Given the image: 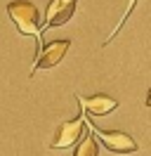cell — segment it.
Listing matches in <instances>:
<instances>
[{
	"label": "cell",
	"instance_id": "1",
	"mask_svg": "<svg viewBox=\"0 0 151 156\" xmlns=\"http://www.w3.org/2000/svg\"><path fill=\"white\" fill-rule=\"evenodd\" d=\"M7 14L9 19L14 21L19 33L24 36H38L40 40V14H38V7L28 0H14L7 5Z\"/></svg>",
	"mask_w": 151,
	"mask_h": 156
},
{
	"label": "cell",
	"instance_id": "2",
	"mask_svg": "<svg viewBox=\"0 0 151 156\" xmlns=\"http://www.w3.org/2000/svg\"><path fill=\"white\" fill-rule=\"evenodd\" d=\"M92 135L99 137V142L106 144V149H111L113 154H132L137 151V142L130 135H125L121 130H102V128H92Z\"/></svg>",
	"mask_w": 151,
	"mask_h": 156
},
{
	"label": "cell",
	"instance_id": "3",
	"mask_svg": "<svg viewBox=\"0 0 151 156\" xmlns=\"http://www.w3.org/2000/svg\"><path fill=\"white\" fill-rule=\"evenodd\" d=\"M78 0H50L45 14V29H54V26H64L71 21L76 14Z\"/></svg>",
	"mask_w": 151,
	"mask_h": 156
},
{
	"label": "cell",
	"instance_id": "4",
	"mask_svg": "<svg viewBox=\"0 0 151 156\" xmlns=\"http://www.w3.org/2000/svg\"><path fill=\"white\" fill-rule=\"evenodd\" d=\"M85 133V121L83 116H76L73 121H66L57 128V135L52 140V149H66V147L76 144V140H80V135Z\"/></svg>",
	"mask_w": 151,
	"mask_h": 156
},
{
	"label": "cell",
	"instance_id": "5",
	"mask_svg": "<svg viewBox=\"0 0 151 156\" xmlns=\"http://www.w3.org/2000/svg\"><path fill=\"white\" fill-rule=\"evenodd\" d=\"M68 48H71V40H54V43H47L45 48L40 50V55H38L33 71H36V69H52V66H57V64L64 59V55L68 52Z\"/></svg>",
	"mask_w": 151,
	"mask_h": 156
},
{
	"label": "cell",
	"instance_id": "6",
	"mask_svg": "<svg viewBox=\"0 0 151 156\" xmlns=\"http://www.w3.org/2000/svg\"><path fill=\"white\" fill-rule=\"evenodd\" d=\"M78 107L85 109L92 116H106L118 107V99L109 97V95H92V97H78Z\"/></svg>",
	"mask_w": 151,
	"mask_h": 156
},
{
	"label": "cell",
	"instance_id": "7",
	"mask_svg": "<svg viewBox=\"0 0 151 156\" xmlns=\"http://www.w3.org/2000/svg\"><path fill=\"white\" fill-rule=\"evenodd\" d=\"M73 156H99V144H97L92 133H83L80 135V142L76 147Z\"/></svg>",
	"mask_w": 151,
	"mask_h": 156
}]
</instances>
